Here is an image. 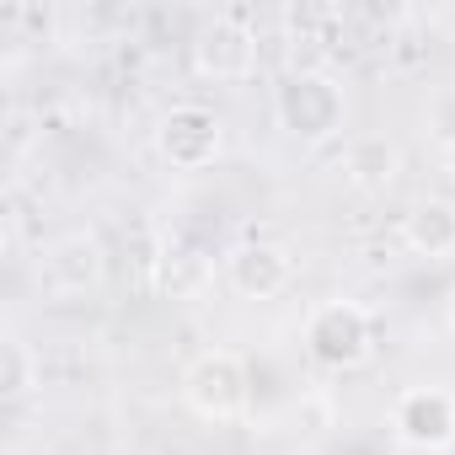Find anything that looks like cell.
<instances>
[{
  "mask_svg": "<svg viewBox=\"0 0 455 455\" xmlns=\"http://www.w3.org/2000/svg\"><path fill=\"white\" fill-rule=\"evenodd\" d=\"M375 343H380V327H375V311L364 300H322L306 311V354L311 364L343 375V370H359L375 359Z\"/></svg>",
  "mask_w": 455,
  "mask_h": 455,
  "instance_id": "6da1fadb",
  "label": "cell"
},
{
  "mask_svg": "<svg viewBox=\"0 0 455 455\" xmlns=\"http://www.w3.org/2000/svg\"><path fill=\"white\" fill-rule=\"evenodd\" d=\"M274 113H279V124H284L295 140L322 145V140L343 134L348 97H343V86H338L327 70H295V76L279 81V92H274Z\"/></svg>",
  "mask_w": 455,
  "mask_h": 455,
  "instance_id": "7a4b0ae2",
  "label": "cell"
},
{
  "mask_svg": "<svg viewBox=\"0 0 455 455\" xmlns=\"http://www.w3.org/2000/svg\"><path fill=\"white\" fill-rule=\"evenodd\" d=\"M182 402L204 418V423H236L252 407V375L247 359L231 348H209L182 370Z\"/></svg>",
  "mask_w": 455,
  "mask_h": 455,
  "instance_id": "3957f363",
  "label": "cell"
},
{
  "mask_svg": "<svg viewBox=\"0 0 455 455\" xmlns=\"http://www.w3.org/2000/svg\"><path fill=\"white\" fill-rule=\"evenodd\" d=\"M156 150H161V161L177 166V172H204V166H214L220 150H225V124H220V113L204 108V102H177V108H166L161 124H156Z\"/></svg>",
  "mask_w": 455,
  "mask_h": 455,
  "instance_id": "277c9868",
  "label": "cell"
},
{
  "mask_svg": "<svg viewBox=\"0 0 455 455\" xmlns=\"http://www.w3.org/2000/svg\"><path fill=\"white\" fill-rule=\"evenodd\" d=\"M391 434L418 455L455 450V391L444 386H407L391 402Z\"/></svg>",
  "mask_w": 455,
  "mask_h": 455,
  "instance_id": "5b68a950",
  "label": "cell"
},
{
  "mask_svg": "<svg viewBox=\"0 0 455 455\" xmlns=\"http://www.w3.org/2000/svg\"><path fill=\"white\" fill-rule=\"evenodd\" d=\"M102 279H108V252L92 231H70V236L49 242L38 258V290L54 300L92 295V290H102Z\"/></svg>",
  "mask_w": 455,
  "mask_h": 455,
  "instance_id": "8992f818",
  "label": "cell"
},
{
  "mask_svg": "<svg viewBox=\"0 0 455 455\" xmlns=\"http://www.w3.org/2000/svg\"><path fill=\"white\" fill-rule=\"evenodd\" d=\"M193 70L204 81H247L258 70V33L236 17H214L198 38H193Z\"/></svg>",
  "mask_w": 455,
  "mask_h": 455,
  "instance_id": "52a82bcc",
  "label": "cell"
},
{
  "mask_svg": "<svg viewBox=\"0 0 455 455\" xmlns=\"http://www.w3.org/2000/svg\"><path fill=\"white\" fill-rule=\"evenodd\" d=\"M225 279L242 300H279L295 284V258L279 242H242L225 258Z\"/></svg>",
  "mask_w": 455,
  "mask_h": 455,
  "instance_id": "ba28073f",
  "label": "cell"
},
{
  "mask_svg": "<svg viewBox=\"0 0 455 455\" xmlns=\"http://www.w3.org/2000/svg\"><path fill=\"white\" fill-rule=\"evenodd\" d=\"M150 284H156V295H166V300H198V295L214 284V258H209L198 242L172 236V242H161V252L150 258Z\"/></svg>",
  "mask_w": 455,
  "mask_h": 455,
  "instance_id": "9c48e42d",
  "label": "cell"
},
{
  "mask_svg": "<svg viewBox=\"0 0 455 455\" xmlns=\"http://www.w3.org/2000/svg\"><path fill=\"white\" fill-rule=\"evenodd\" d=\"M338 172H343V182H348L354 193L375 198V193H386V188L396 182L402 150H396V140H386V134H354V140L343 145V156H338Z\"/></svg>",
  "mask_w": 455,
  "mask_h": 455,
  "instance_id": "30bf717a",
  "label": "cell"
},
{
  "mask_svg": "<svg viewBox=\"0 0 455 455\" xmlns=\"http://www.w3.org/2000/svg\"><path fill=\"white\" fill-rule=\"evenodd\" d=\"M402 242L412 258H428V263H444L455 258V198H418L407 214H402Z\"/></svg>",
  "mask_w": 455,
  "mask_h": 455,
  "instance_id": "8fae6325",
  "label": "cell"
},
{
  "mask_svg": "<svg viewBox=\"0 0 455 455\" xmlns=\"http://www.w3.org/2000/svg\"><path fill=\"white\" fill-rule=\"evenodd\" d=\"M33 386H38V354L22 338H6V343H0V396L22 402Z\"/></svg>",
  "mask_w": 455,
  "mask_h": 455,
  "instance_id": "7c38bea8",
  "label": "cell"
},
{
  "mask_svg": "<svg viewBox=\"0 0 455 455\" xmlns=\"http://www.w3.org/2000/svg\"><path fill=\"white\" fill-rule=\"evenodd\" d=\"M444 172H450V177H455V134H450V140H444Z\"/></svg>",
  "mask_w": 455,
  "mask_h": 455,
  "instance_id": "4fadbf2b",
  "label": "cell"
},
{
  "mask_svg": "<svg viewBox=\"0 0 455 455\" xmlns=\"http://www.w3.org/2000/svg\"><path fill=\"white\" fill-rule=\"evenodd\" d=\"M444 316H450V327H455V284H450V295H444Z\"/></svg>",
  "mask_w": 455,
  "mask_h": 455,
  "instance_id": "5bb4252c",
  "label": "cell"
}]
</instances>
